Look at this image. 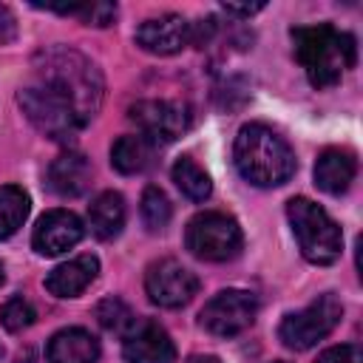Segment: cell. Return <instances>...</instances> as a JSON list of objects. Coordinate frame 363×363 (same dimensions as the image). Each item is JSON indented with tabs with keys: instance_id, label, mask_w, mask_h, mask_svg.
<instances>
[{
	"instance_id": "30",
	"label": "cell",
	"mask_w": 363,
	"mask_h": 363,
	"mask_svg": "<svg viewBox=\"0 0 363 363\" xmlns=\"http://www.w3.org/2000/svg\"><path fill=\"white\" fill-rule=\"evenodd\" d=\"M3 278H6V275H3V264H0V284H3Z\"/></svg>"
},
{
	"instance_id": "5",
	"label": "cell",
	"mask_w": 363,
	"mask_h": 363,
	"mask_svg": "<svg viewBox=\"0 0 363 363\" xmlns=\"http://www.w3.org/2000/svg\"><path fill=\"white\" fill-rule=\"evenodd\" d=\"M184 247L201 261L224 264L241 252L244 235H241V227L233 216L218 213V210H204L187 221Z\"/></svg>"
},
{
	"instance_id": "17",
	"label": "cell",
	"mask_w": 363,
	"mask_h": 363,
	"mask_svg": "<svg viewBox=\"0 0 363 363\" xmlns=\"http://www.w3.org/2000/svg\"><path fill=\"white\" fill-rule=\"evenodd\" d=\"M88 182H91V162L82 153L68 150L48 164V187L62 199L82 196Z\"/></svg>"
},
{
	"instance_id": "16",
	"label": "cell",
	"mask_w": 363,
	"mask_h": 363,
	"mask_svg": "<svg viewBox=\"0 0 363 363\" xmlns=\"http://www.w3.org/2000/svg\"><path fill=\"white\" fill-rule=\"evenodd\" d=\"M354 173H357V159L352 150L343 147H326L315 162V184L329 196L346 193L349 184L354 182Z\"/></svg>"
},
{
	"instance_id": "23",
	"label": "cell",
	"mask_w": 363,
	"mask_h": 363,
	"mask_svg": "<svg viewBox=\"0 0 363 363\" xmlns=\"http://www.w3.org/2000/svg\"><path fill=\"white\" fill-rule=\"evenodd\" d=\"M96 320H99L102 329L116 332V335H125V332L133 326L136 318H133V312H130V306H128L125 301H119V298H105V301L96 303Z\"/></svg>"
},
{
	"instance_id": "20",
	"label": "cell",
	"mask_w": 363,
	"mask_h": 363,
	"mask_svg": "<svg viewBox=\"0 0 363 363\" xmlns=\"http://www.w3.org/2000/svg\"><path fill=\"white\" fill-rule=\"evenodd\" d=\"M28 207H31V201H28L23 187L0 184V241L11 238L23 227V221L28 216Z\"/></svg>"
},
{
	"instance_id": "9",
	"label": "cell",
	"mask_w": 363,
	"mask_h": 363,
	"mask_svg": "<svg viewBox=\"0 0 363 363\" xmlns=\"http://www.w3.org/2000/svg\"><path fill=\"white\" fill-rule=\"evenodd\" d=\"M255 315H258V301L252 292L221 289L204 303L199 323L216 337H233V335L244 332L255 320Z\"/></svg>"
},
{
	"instance_id": "3",
	"label": "cell",
	"mask_w": 363,
	"mask_h": 363,
	"mask_svg": "<svg viewBox=\"0 0 363 363\" xmlns=\"http://www.w3.org/2000/svg\"><path fill=\"white\" fill-rule=\"evenodd\" d=\"M295 57L303 65L309 82L315 88H332L340 82L346 68L357 62V43L349 31H337L329 23L292 28Z\"/></svg>"
},
{
	"instance_id": "4",
	"label": "cell",
	"mask_w": 363,
	"mask_h": 363,
	"mask_svg": "<svg viewBox=\"0 0 363 363\" xmlns=\"http://www.w3.org/2000/svg\"><path fill=\"white\" fill-rule=\"evenodd\" d=\"M286 218L292 227V235L301 247V255L309 264L326 267L340 258L343 250V233L337 221L306 196H295L286 201Z\"/></svg>"
},
{
	"instance_id": "26",
	"label": "cell",
	"mask_w": 363,
	"mask_h": 363,
	"mask_svg": "<svg viewBox=\"0 0 363 363\" xmlns=\"http://www.w3.org/2000/svg\"><path fill=\"white\" fill-rule=\"evenodd\" d=\"M315 363H363V352L357 343H343V346H332L320 352Z\"/></svg>"
},
{
	"instance_id": "21",
	"label": "cell",
	"mask_w": 363,
	"mask_h": 363,
	"mask_svg": "<svg viewBox=\"0 0 363 363\" xmlns=\"http://www.w3.org/2000/svg\"><path fill=\"white\" fill-rule=\"evenodd\" d=\"M173 182H176V187L190 199V201H204V199H210V193H213V182H210V176L204 173V167L193 159V156H182V159H176V164H173Z\"/></svg>"
},
{
	"instance_id": "24",
	"label": "cell",
	"mask_w": 363,
	"mask_h": 363,
	"mask_svg": "<svg viewBox=\"0 0 363 363\" xmlns=\"http://www.w3.org/2000/svg\"><path fill=\"white\" fill-rule=\"evenodd\" d=\"M48 11H57V14H74L79 17L85 26H111L113 17H116V6L113 3H82V6H45Z\"/></svg>"
},
{
	"instance_id": "2",
	"label": "cell",
	"mask_w": 363,
	"mask_h": 363,
	"mask_svg": "<svg viewBox=\"0 0 363 363\" xmlns=\"http://www.w3.org/2000/svg\"><path fill=\"white\" fill-rule=\"evenodd\" d=\"M233 162L241 179L255 187H278L295 173V153L289 142L261 122H250L238 130Z\"/></svg>"
},
{
	"instance_id": "25",
	"label": "cell",
	"mask_w": 363,
	"mask_h": 363,
	"mask_svg": "<svg viewBox=\"0 0 363 363\" xmlns=\"http://www.w3.org/2000/svg\"><path fill=\"white\" fill-rule=\"evenodd\" d=\"M37 312L34 306L26 301V298H9L3 306H0V323L9 329V332H23L34 323Z\"/></svg>"
},
{
	"instance_id": "14",
	"label": "cell",
	"mask_w": 363,
	"mask_h": 363,
	"mask_svg": "<svg viewBox=\"0 0 363 363\" xmlns=\"http://www.w3.org/2000/svg\"><path fill=\"white\" fill-rule=\"evenodd\" d=\"M96 272H99L96 255H77V258L54 267L45 275V289L57 298H77L79 292H85L91 286Z\"/></svg>"
},
{
	"instance_id": "7",
	"label": "cell",
	"mask_w": 363,
	"mask_h": 363,
	"mask_svg": "<svg viewBox=\"0 0 363 363\" xmlns=\"http://www.w3.org/2000/svg\"><path fill=\"white\" fill-rule=\"evenodd\" d=\"M340 318H343L340 298L335 292H323L309 306H303L298 312H289L281 320V326H278V337L284 340L286 349L306 352L318 340H323L326 335H332L335 326L340 323Z\"/></svg>"
},
{
	"instance_id": "6",
	"label": "cell",
	"mask_w": 363,
	"mask_h": 363,
	"mask_svg": "<svg viewBox=\"0 0 363 363\" xmlns=\"http://www.w3.org/2000/svg\"><path fill=\"white\" fill-rule=\"evenodd\" d=\"M17 102L28 116V122L54 142H71L85 128L77 111L65 99H60L54 91L43 88L40 82H28L26 88H20Z\"/></svg>"
},
{
	"instance_id": "29",
	"label": "cell",
	"mask_w": 363,
	"mask_h": 363,
	"mask_svg": "<svg viewBox=\"0 0 363 363\" xmlns=\"http://www.w3.org/2000/svg\"><path fill=\"white\" fill-rule=\"evenodd\" d=\"M187 363H221L218 357H213V354H193Z\"/></svg>"
},
{
	"instance_id": "27",
	"label": "cell",
	"mask_w": 363,
	"mask_h": 363,
	"mask_svg": "<svg viewBox=\"0 0 363 363\" xmlns=\"http://www.w3.org/2000/svg\"><path fill=\"white\" fill-rule=\"evenodd\" d=\"M17 37V17L9 6H0V45H9Z\"/></svg>"
},
{
	"instance_id": "28",
	"label": "cell",
	"mask_w": 363,
	"mask_h": 363,
	"mask_svg": "<svg viewBox=\"0 0 363 363\" xmlns=\"http://www.w3.org/2000/svg\"><path fill=\"white\" fill-rule=\"evenodd\" d=\"M264 3H250V6H235V3H224V11L227 14H241V17H250L255 11H261Z\"/></svg>"
},
{
	"instance_id": "15",
	"label": "cell",
	"mask_w": 363,
	"mask_h": 363,
	"mask_svg": "<svg viewBox=\"0 0 363 363\" xmlns=\"http://www.w3.org/2000/svg\"><path fill=\"white\" fill-rule=\"evenodd\" d=\"M48 363H96L99 360V340L79 326L60 329L45 346Z\"/></svg>"
},
{
	"instance_id": "1",
	"label": "cell",
	"mask_w": 363,
	"mask_h": 363,
	"mask_svg": "<svg viewBox=\"0 0 363 363\" xmlns=\"http://www.w3.org/2000/svg\"><path fill=\"white\" fill-rule=\"evenodd\" d=\"M34 82L65 99L85 125L96 116L102 105V74L85 54L74 48L51 45L40 51L34 57Z\"/></svg>"
},
{
	"instance_id": "13",
	"label": "cell",
	"mask_w": 363,
	"mask_h": 363,
	"mask_svg": "<svg viewBox=\"0 0 363 363\" xmlns=\"http://www.w3.org/2000/svg\"><path fill=\"white\" fill-rule=\"evenodd\" d=\"M136 45L156 57L179 54L190 45V23L182 14H159L136 28Z\"/></svg>"
},
{
	"instance_id": "12",
	"label": "cell",
	"mask_w": 363,
	"mask_h": 363,
	"mask_svg": "<svg viewBox=\"0 0 363 363\" xmlns=\"http://www.w3.org/2000/svg\"><path fill=\"white\" fill-rule=\"evenodd\" d=\"M85 235V227L79 221V216H74L71 210H48L45 216H40L31 244L40 255H62L71 247H77Z\"/></svg>"
},
{
	"instance_id": "19",
	"label": "cell",
	"mask_w": 363,
	"mask_h": 363,
	"mask_svg": "<svg viewBox=\"0 0 363 363\" xmlns=\"http://www.w3.org/2000/svg\"><path fill=\"white\" fill-rule=\"evenodd\" d=\"M153 162V145L139 136V133H128V136H119L111 147V164L125 173V176H133V173H142L147 170Z\"/></svg>"
},
{
	"instance_id": "8",
	"label": "cell",
	"mask_w": 363,
	"mask_h": 363,
	"mask_svg": "<svg viewBox=\"0 0 363 363\" xmlns=\"http://www.w3.org/2000/svg\"><path fill=\"white\" fill-rule=\"evenodd\" d=\"M130 122L139 128V136H145L150 145H167L176 142L182 133H187L193 116L184 102L173 99H142L130 105L128 111Z\"/></svg>"
},
{
	"instance_id": "18",
	"label": "cell",
	"mask_w": 363,
	"mask_h": 363,
	"mask_svg": "<svg viewBox=\"0 0 363 363\" xmlns=\"http://www.w3.org/2000/svg\"><path fill=\"white\" fill-rule=\"evenodd\" d=\"M88 224H91V233L99 241L116 238L125 227V199L113 190L99 193L88 207Z\"/></svg>"
},
{
	"instance_id": "22",
	"label": "cell",
	"mask_w": 363,
	"mask_h": 363,
	"mask_svg": "<svg viewBox=\"0 0 363 363\" xmlns=\"http://www.w3.org/2000/svg\"><path fill=\"white\" fill-rule=\"evenodd\" d=\"M170 216H173V207H170V199L164 196V190L153 187V184L145 187V193H142V221H145V227L150 233H159V230L167 227Z\"/></svg>"
},
{
	"instance_id": "31",
	"label": "cell",
	"mask_w": 363,
	"mask_h": 363,
	"mask_svg": "<svg viewBox=\"0 0 363 363\" xmlns=\"http://www.w3.org/2000/svg\"><path fill=\"white\" fill-rule=\"evenodd\" d=\"M0 357H3V346H0Z\"/></svg>"
},
{
	"instance_id": "10",
	"label": "cell",
	"mask_w": 363,
	"mask_h": 363,
	"mask_svg": "<svg viewBox=\"0 0 363 363\" xmlns=\"http://www.w3.org/2000/svg\"><path fill=\"white\" fill-rule=\"evenodd\" d=\"M145 292H147V298L156 306L179 309L184 303H190L193 295L199 292V278L182 261L162 258V261H153L147 267V272H145Z\"/></svg>"
},
{
	"instance_id": "11",
	"label": "cell",
	"mask_w": 363,
	"mask_h": 363,
	"mask_svg": "<svg viewBox=\"0 0 363 363\" xmlns=\"http://www.w3.org/2000/svg\"><path fill=\"white\" fill-rule=\"evenodd\" d=\"M122 357L128 363H176V346L164 326L142 318L122 335Z\"/></svg>"
}]
</instances>
